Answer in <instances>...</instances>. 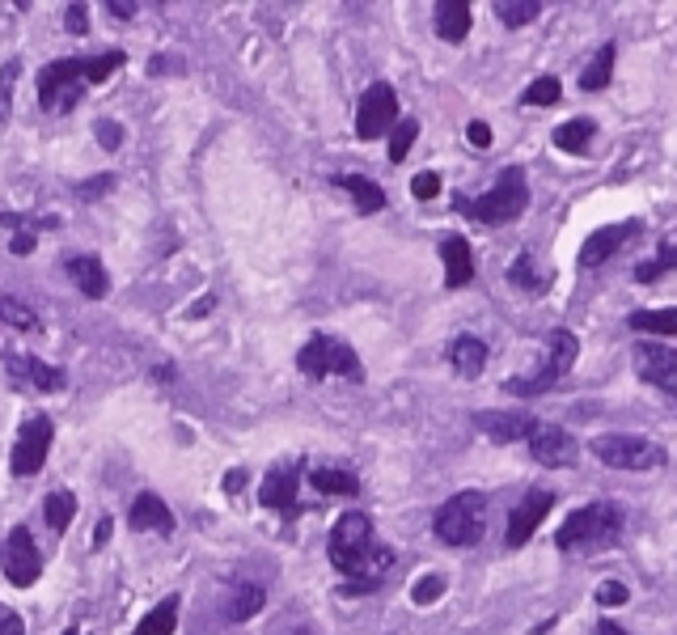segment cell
<instances>
[{
	"label": "cell",
	"mask_w": 677,
	"mask_h": 635,
	"mask_svg": "<svg viewBox=\"0 0 677 635\" xmlns=\"http://www.w3.org/2000/svg\"><path fill=\"white\" fill-rule=\"evenodd\" d=\"M394 123H398V94H394V85L373 81L360 94V107H356V136L378 140L394 132Z\"/></svg>",
	"instance_id": "9c48e42d"
},
{
	"label": "cell",
	"mask_w": 677,
	"mask_h": 635,
	"mask_svg": "<svg viewBox=\"0 0 677 635\" xmlns=\"http://www.w3.org/2000/svg\"><path fill=\"white\" fill-rule=\"evenodd\" d=\"M128 64L123 52H102V56H68L52 59L39 68V107L47 114H64L81 102L89 85H102L110 73H119Z\"/></svg>",
	"instance_id": "6da1fadb"
},
{
	"label": "cell",
	"mask_w": 677,
	"mask_h": 635,
	"mask_svg": "<svg viewBox=\"0 0 677 635\" xmlns=\"http://www.w3.org/2000/svg\"><path fill=\"white\" fill-rule=\"evenodd\" d=\"M415 136H419V123L415 119H398L394 123V132H390V162L398 166V162H406V153H411V144H415Z\"/></svg>",
	"instance_id": "8d00e7d4"
},
{
	"label": "cell",
	"mask_w": 677,
	"mask_h": 635,
	"mask_svg": "<svg viewBox=\"0 0 677 635\" xmlns=\"http://www.w3.org/2000/svg\"><path fill=\"white\" fill-rule=\"evenodd\" d=\"M555 508V492H546V488H529L521 504H516L513 513H509V529H504V547L509 551H521L534 534H538V525L546 522V513Z\"/></svg>",
	"instance_id": "4fadbf2b"
},
{
	"label": "cell",
	"mask_w": 677,
	"mask_h": 635,
	"mask_svg": "<svg viewBox=\"0 0 677 635\" xmlns=\"http://www.w3.org/2000/svg\"><path fill=\"white\" fill-rule=\"evenodd\" d=\"M466 140H470L474 149H488V144H491V128L483 123V119H474V123L466 128Z\"/></svg>",
	"instance_id": "bcb514c9"
},
{
	"label": "cell",
	"mask_w": 677,
	"mask_h": 635,
	"mask_svg": "<svg viewBox=\"0 0 677 635\" xmlns=\"http://www.w3.org/2000/svg\"><path fill=\"white\" fill-rule=\"evenodd\" d=\"M301 474H305V458H284L263 474L259 483V504L271 513H284V517H297V492H301Z\"/></svg>",
	"instance_id": "8fae6325"
},
{
	"label": "cell",
	"mask_w": 677,
	"mask_h": 635,
	"mask_svg": "<svg viewBox=\"0 0 677 635\" xmlns=\"http://www.w3.org/2000/svg\"><path fill=\"white\" fill-rule=\"evenodd\" d=\"M0 322L13 327V331H39V314L26 302L9 297V293H0Z\"/></svg>",
	"instance_id": "836d02e7"
},
{
	"label": "cell",
	"mask_w": 677,
	"mask_h": 635,
	"mask_svg": "<svg viewBox=\"0 0 677 635\" xmlns=\"http://www.w3.org/2000/svg\"><path fill=\"white\" fill-rule=\"evenodd\" d=\"M626 327L640 335H677V305L674 309H635Z\"/></svg>",
	"instance_id": "f546056e"
},
{
	"label": "cell",
	"mask_w": 677,
	"mask_h": 635,
	"mask_svg": "<svg viewBox=\"0 0 677 635\" xmlns=\"http://www.w3.org/2000/svg\"><path fill=\"white\" fill-rule=\"evenodd\" d=\"M576 357H580V339L559 327V331H550V339H546V357L538 360V369L525 373V377H509L504 390H509V394H521V398L546 394V390H555L571 369H576Z\"/></svg>",
	"instance_id": "8992f818"
},
{
	"label": "cell",
	"mask_w": 677,
	"mask_h": 635,
	"mask_svg": "<svg viewBox=\"0 0 677 635\" xmlns=\"http://www.w3.org/2000/svg\"><path fill=\"white\" fill-rule=\"evenodd\" d=\"M449 364L458 369L461 377H479V373L488 369V343L474 339V335H458V339L449 343Z\"/></svg>",
	"instance_id": "603a6c76"
},
{
	"label": "cell",
	"mask_w": 677,
	"mask_h": 635,
	"mask_svg": "<svg viewBox=\"0 0 677 635\" xmlns=\"http://www.w3.org/2000/svg\"><path fill=\"white\" fill-rule=\"evenodd\" d=\"M174 627H178V598H165L162 606H153L140 618L132 635H174Z\"/></svg>",
	"instance_id": "1f68e13d"
},
{
	"label": "cell",
	"mask_w": 677,
	"mask_h": 635,
	"mask_svg": "<svg viewBox=\"0 0 677 635\" xmlns=\"http://www.w3.org/2000/svg\"><path fill=\"white\" fill-rule=\"evenodd\" d=\"M13 254H18V259H26V254H34V233H13Z\"/></svg>",
	"instance_id": "7dc6e473"
},
{
	"label": "cell",
	"mask_w": 677,
	"mask_h": 635,
	"mask_svg": "<svg viewBox=\"0 0 677 635\" xmlns=\"http://www.w3.org/2000/svg\"><path fill=\"white\" fill-rule=\"evenodd\" d=\"M597 462H605V467L614 470H656L665 467L669 458H665V449L648 437H626V433H601L589 441Z\"/></svg>",
	"instance_id": "ba28073f"
},
{
	"label": "cell",
	"mask_w": 677,
	"mask_h": 635,
	"mask_svg": "<svg viewBox=\"0 0 677 635\" xmlns=\"http://www.w3.org/2000/svg\"><path fill=\"white\" fill-rule=\"evenodd\" d=\"M0 563H4L9 584H18V589H30L34 580L43 577V555H39V547H34L30 525H13V529H9V543H4Z\"/></svg>",
	"instance_id": "7c38bea8"
},
{
	"label": "cell",
	"mask_w": 677,
	"mask_h": 635,
	"mask_svg": "<svg viewBox=\"0 0 677 635\" xmlns=\"http://www.w3.org/2000/svg\"><path fill=\"white\" fill-rule=\"evenodd\" d=\"M64 272H68V280L81 288L89 302H102L110 293L107 267H102V259H94V254H68V259H64Z\"/></svg>",
	"instance_id": "d6986e66"
},
{
	"label": "cell",
	"mask_w": 677,
	"mask_h": 635,
	"mask_svg": "<svg viewBox=\"0 0 677 635\" xmlns=\"http://www.w3.org/2000/svg\"><path fill=\"white\" fill-rule=\"evenodd\" d=\"M18 73H22L18 59H4V64H0V128L13 119V89H18Z\"/></svg>",
	"instance_id": "d590c367"
},
{
	"label": "cell",
	"mask_w": 677,
	"mask_h": 635,
	"mask_svg": "<svg viewBox=\"0 0 677 635\" xmlns=\"http://www.w3.org/2000/svg\"><path fill=\"white\" fill-rule=\"evenodd\" d=\"M597 602L601 606H626L631 602V589H626L623 580H601L597 584Z\"/></svg>",
	"instance_id": "ab89813d"
},
{
	"label": "cell",
	"mask_w": 677,
	"mask_h": 635,
	"mask_svg": "<svg viewBox=\"0 0 677 635\" xmlns=\"http://www.w3.org/2000/svg\"><path fill=\"white\" fill-rule=\"evenodd\" d=\"M98 140H102V149H119L123 128H119V123H110V119H102V123H98Z\"/></svg>",
	"instance_id": "f6af8a7d"
},
{
	"label": "cell",
	"mask_w": 677,
	"mask_h": 635,
	"mask_svg": "<svg viewBox=\"0 0 677 635\" xmlns=\"http://www.w3.org/2000/svg\"><path fill=\"white\" fill-rule=\"evenodd\" d=\"M339 187L352 195V204L360 208V217H373V212L385 208V191H381L373 178H364V174H343Z\"/></svg>",
	"instance_id": "cb8c5ba5"
},
{
	"label": "cell",
	"mask_w": 677,
	"mask_h": 635,
	"mask_svg": "<svg viewBox=\"0 0 677 635\" xmlns=\"http://www.w3.org/2000/svg\"><path fill=\"white\" fill-rule=\"evenodd\" d=\"M626 513L623 504L614 500H597V504H585L576 508L568 522L555 529V547L559 551H605L623 538Z\"/></svg>",
	"instance_id": "3957f363"
},
{
	"label": "cell",
	"mask_w": 677,
	"mask_h": 635,
	"mask_svg": "<svg viewBox=\"0 0 677 635\" xmlns=\"http://www.w3.org/2000/svg\"><path fill=\"white\" fill-rule=\"evenodd\" d=\"M0 555H4V547H0Z\"/></svg>",
	"instance_id": "9f6ffc18"
},
{
	"label": "cell",
	"mask_w": 677,
	"mask_h": 635,
	"mask_svg": "<svg viewBox=\"0 0 677 635\" xmlns=\"http://www.w3.org/2000/svg\"><path fill=\"white\" fill-rule=\"evenodd\" d=\"M474 428L495 445L529 441V433L538 428V419L525 412H474Z\"/></svg>",
	"instance_id": "ac0fdd59"
},
{
	"label": "cell",
	"mask_w": 677,
	"mask_h": 635,
	"mask_svg": "<svg viewBox=\"0 0 677 635\" xmlns=\"http://www.w3.org/2000/svg\"><path fill=\"white\" fill-rule=\"evenodd\" d=\"M597 635H631V632L619 627V623H610V618H601V623H597Z\"/></svg>",
	"instance_id": "816d5d0a"
},
{
	"label": "cell",
	"mask_w": 677,
	"mask_h": 635,
	"mask_svg": "<svg viewBox=\"0 0 677 635\" xmlns=\"http://www.w3.org/2000/svg\"><path fill=\"white\" fill-rule=\"evenodd\" d=\"M55 424L43 412H34L18 428V441H13V458H9V470L13 474H39L47 467V449H52Z\"/></svg>",
	"instance_id": "30bf717a"
},
{
	"label": "cell",
	"mask_w": 677,
	"mask_h": 635,
	"mask_svg": "<svg viewBox=\"0 0 677 635\" xmlns=\"http://www.w3.org/2000/svg\"><path fill=\"white\" fill-rule=\"evenodd\" d=\"M212 305H217V302H212V297H204V302H199V305H195V309H190V318H204V314H208Z\"/></svg>",
	"instance_id": "f5cc1de1"
},
{
	"label": "cell",
	"mask_w": 677,
	"mask_h": 635,
	"mask_svg": "<svg viewBox=\"0 0 677 635\" xmlns=\"http://www.w3.org/2000/svg\"><path fill=\"white\" fill-rule=\"evenodd\" d=\"M59 635H89V632H81V627H68V632H59Z\"/></svg>",
	"instance_id": "db71d44e"
},
{
	"label": "cell",
	"mask_w": 677,
	"mask_h": 635,
	"mask_svg": "<svg viewBox=\"0 0 677 635\" xmlns=\"http://www.w3.org/2000/svg\"><path fill=\"white\" fill-rule=\"evenodd\" d=\"M445 593V577H419L415 580V589H411V598H415V606H433L436 598Z\"/></svg>",
	"instance_id": "f35d334b"
},
{
	"label": "cell",
	"mask_w": 677,
	"mask_h": 635,
	"mask_svg": "<svg viewBox=\"0 0 677 635\" xmlns=\"http://www.w3.org/2000/svg\"><path fill=\"white\" fill-rule=\"evenodd\" d=\"M107 9H110V13H114V18H123V22H128V18H132V13H135L132 0H107Z\"/></svg>",
	"instance_id": "681fc988"
},
{
	"label": "cell",
	"mask_w": 677,
	"mask_h": 635,
	"mask_svg": "<svg viewBox=\"0 0 677 635\" xmlns=\"http://www.w3.org/2000/svg\"><path fill=\"white\" fill-rule=\"evenodd\" d=\"M0 635H26V623H22L18 610L0 606Z\"/></svg>",
	"instance_id": "ee69618b"
},
{
	"label": "cell",
	"mask_w": 677,
	"mask_h": 635,
	"mask_svg": "<svg viewBox=\"0 0 677 635\" xmlns=\"http://www.w3.org/2000/svg\"><path fill=\"white\" fill-rule=\"evenodd\" d=\"M411 195H415V199H436V195H440V174H433V169L415 174V178H411Z\"/></svg>",
	"instance_id": "60d3db41"
},
{
	"label": "cell",
	"mask_w": 677,
	"mask_h": 635,
	"mask_svg": "<svg viewBox=\"0 0 677 635\" xmlns=\"http://www.w3.org/2000/svg\"><path fill=\"white\" fill-rule=\"evenodd\" d=\"M326 555L335 563V572L348 580H369L378 584L381 572L394 563V551L381 547L373 522L364 513H343L339 522L330 525V538H326Z\"/></svg>",
	"instance_id": "7a4b0ae2"
},
{
	"label": "cell",
	"mask_w": 677,
	"mask_h": 635,
	"mask_svg": "<svg viewBox=\"0 0 677 635\" xmlns=\"http://www.w3.org/2000/svg\"><path fill=\"white\" fill-rule=\"evenodd\" d=\"M529 458L534 462H542V467H576V458H580V445H576V437H571L568 428H559V424H546V419H538V428L529 433Z\"/></svg>",
	"instance_id": "5bb4252c"
},
{
	"label": "cell",
	"mask_w": 677,
	"mask_h": 635,
	"mask_svg": "<svg viewBox=\"0 0 677 635\" xmlns=\"http://www.w3.org/2000/svg\"><path fill=\"white\" fill-rule=\"evenodd\" d=\"M440 263H445V288H466L474 280V254L461 233L440 238Z\"/></svg>",
	"instance_id": "ffe728a7"
},
{
	"label": "cell",
	"mask_w": 677,
	"mask_h": 635,
	"mask_svg": "<svg viewBox=\"0 0 677 635\" xmlns=\"http://www.w3.org/2000/svg\"><path fill=\"white\" fill-rule=\"evenodd\" d=\"M433 18H436V34L445 39V43H461L466 34H470V4L466 0H440L433 9Z\"/></svg>",
	"instance_id": "7402d4cb"
},
{
	"label": "cell",
	"mask_w": 677,
	"mask_h": 635,
	"mask_svg": "<svg viewBox=\"0 0 677 635\" xmlns=\"http://www.w3.org/2000/svg\"><path fill=\"white\" fill-rule=\"evenodd\" d=\"M597 136V123L593 119H568V123H559L555 128V144L564 149V153H589V144Z\"/></svg>",
	"instance_id": "f1b7e54d"
},
{
	"label": "cell",
	"mask_w": 677,
	"mask_h": 635,
	"mask_svg": "<svg viewBox=\"0 0 677 635\" xmlns=\"http://www.w3.org/2000/svg\"><path fill=\"white\" fill-rule=\"evenodd\" d=\"M635 373L648 382V386L665 390V394H677V352L674 348H665V343H635Z\"/></svg>",
	"instance_id": "e0dca14e"
},
{
	"label": "cell",
	"mask_w": 677,
	"mask_h": 635,
	"mask_svg": "<svg viewBox=\"0 0 677 635\" xmlns=\"http://www.w3.org/2000/svg\"><path fill=\"white\" fill-rule=\"evenodd\" d=\"M614 59H619V47L614 43H601L597 47V56L589 59V68L580 73V89H589V94H601L610 77H614Z\"/></svg>",
	"instance_id": "83f0119b"
},
{
	"label": "cell",
	"mask_w": 677,
	"mask_h": 635,
	"mask_svg": "<svg viewBox=\"0 0 677 635\" xmlns=\"http://www.w3.org/2000/svg\"><path fill=\"white\" fill-rule=\"evenodd\" d=\"M267 602V593H263V584H238L233 593H229V602H225V618L229 623H250L259 610Z\"/></svg>",
	"instance_id": "d4e9b609"
},
{
	"label": "cell",
	"mask_w": 677,
	"mask_h": 635,
	"mask_svg": "<svg viewBox=\"0 0 677 635\" xmlns=\"http://www.w3.org/2000/svg\"><path fill=\"white\" fill-rule=\"evenodd\" d=\"M309 483H314V492H323V496H356V492H360V479H356L352 470H339V467L309 470Z\"/></svg>",
	"instance_id": "4316f807"
},
{
	"label": "cell",
	"mask_w": 677,
	"mask_h": 635,
	"mask_svg": "<svg viewBox=\"0 0 677 635\" xmlns=\"http://www.w3.org/2000/svg\"><path fill=\"white\" fill-rule=\"evenodd\" d=\"M110 187H114V174H98V178L81 183V187H77V195H81V199H102Z\"/></svg>",
	"instance_id": "b9f144b4"
},
{
	"label": "cell",
	"mask_w": 677,
	"mask_h": 635,
	"mask_svg": "<svg viewBox=\"0 0 677 635\" xmlns=\"http://www.w3.org/2000/svg\"><path fill=\"white\" fill-rule=\"evenodd\" d=\"M454 208H458L461 217H470V221L479 225H513L525 217V208H529V183H525V169L521 166H509L500 169V178H495V187L483 195H458L454 199Z\"/></svg>",
	"instance_id": "277c9868"
},
{
	"label": "cell",
	"mask_w": 677,
	"mask_h": 635,
	"mask_svg": "<svg viewBox=\"0 0 677 635\" xmlns=\"http://www.w3.org/2000/svg\"><path fill=\"white\" fill-rule=\"evenodd\" d=\"M220 488H225V492H229V496H238V492H242V488H245V470H229V474H225V483H220Z\"/></svg>",
	"instance_id": "c3c4849f"
},
{
	"label": "cell",
	"mask_w": 677,
	"mask_h": 635,
	"mask_svg": "<svg viewBox=\"0 0 677 635\" xmlns=\"http://www.w3.org/2000/svg\"><path fill=\"white\" fill-rule=\"evenodd\" d=\"M644 233V221H614V225H601L593 229L589 238H585V247H580V267H601L605 259H614L619 250L631 242V238H640Z\"/></svg>",
	"instance_id": "2e32d148"
},
{
	"label": "cell",
	"mask_w": 677,
	"mask_h": 635,
	"mask_svg": "<svg viewBox=\"0 0 677 635\" xmlns=\"http://www.w3.org/2000/svg\"><path fill=\"white\" fill-rule=\"evenodd\" d=\"M128 525L132 529H157L162 538L174 534V513L165 508V500L157 492H140L132 504V513H128Z\"/></svg>",
	"instance_id": "44dd1931"
},
{
	"label": "cell",
	"mask_w": 677,
	"mask_h": 635,
	"mask_svg": "<svg viewBox=\"0 0 677 635\" xmlns=\"http://www.w3.org/2000/svg\"><path fill=\"white\" fill-rule=\"evenodd\" d=\"M110 529H114V522H110V517H102V522H98V529H94V547H107Z\"/></svg>",
	"instance_id": "f907efd6"
},
{
	"label": "cell",
	"mask_w": 677,
	"mask_h": 635,
	"mask_svg": "<svg viewBox=\"0 0 677 635\" xmlns=\"http://www.w3.org/2000/svg\"><path fill=\"white\" fill-rule=\"evenodd\" d=\"M297 369L305 377L323 382V377H348V382H364V364L343 339L330 335H314L305 348L297 352Z\"/></svg>",
	"instance_id": "52a82bcc"
},
{
	"label": "cell",
	"mask_w": 677,
	"mask_h": 635,
	"mask_svg": "<svg viewBox=\"0 0 677 635\" xmlns=\"http://www.w3.org/2000/svg\"><path fill=\"white\" fill-rule=\"evenodd\" d=\"M559 98H564V85H559V77H538V81L521 94V102H525V107H555Z\"/></svg>",
	"instance_id": "74e56055"
},
{
	"label": "cell",
	"mask_w": 677,
	"mask_h": 635,
	"mask_svg": "<svg viewBox=\"0 0 677 635\" xmlns=\"http://www.w3.org/2000/svg\"><path fill=\"white\" fill-rule=\"evenodd\" d=\"M68 34H89V9L85 4H68Z\"/></svg>",
	"instance_id": "7bdbcfd3"
},
{
	"label": "cell",
	"mask_w": 677,
	"mask_h": 635,
	"mask_svg": "<svg viewBox=\"0 0 677 635\" xmlns=\"http://www.w3.org/2000/svg\"><path fill=\"white\" fill-rule=\"evenodd\" d=\"M433 534L445 547H474L488 534V496L483 492H458L449 496L433 517Z\"/></svg>",
	"instance_id": "5b68a950"
},
{
	"label": "cell",
	"mask_w": 677,
	"mask_h": 635,
	"mask_svg": "<svg viewBox=\"0 0 677 635\" xmlns=\"http://www.w3.org/2000/svg\"><path fill=\"white\" fill-rule=\"evenodd\" d=\"M297 635H309V632H305V627H301V632H297Z\"/></svg>",
	"instance_id": "11a10c76"
},
{
	"label": "cell",
	"mask_w": 677,
	"mask_h": 635,
	"mask_svg": "<svg viewBox=\"0 0 677 635\" xmlns=\"http://www.w3.org/2000/svg\"><path fill=\"white\" fill-rule=\"evenodd\" d=\"M509 284L521 288V293H534V297H542V293L550 288V276L538 272V263H534V254H529V250H521V254L513 259V267H509Z\"/></svg>",
	"instance_id": "484cf974"
},
{
	"label": "cell",
	"mask_w": 677,
	"mask_h": 635,
	"mask_svg": "<svg viewBox=\"0 0 677 635\" xmlns=\"http://www.w3.org/2000/svg\"><path fill=\"white\" fill-rule=\"evenodd\" d=\"M43 517H47V529H52L55 538L59 534H68V525H73V517H77V496L73 492H52L47 496V504H43Z\"/></svg>",
	"instance_id": "4dcf8cb0"
},
{
	"label": "cell",
	"mask_w": 677,
	"mask_h": 635,
	"mask_svg": "<svg viewBox=\"0 0 677 635\" xmlns=\"http://www.w3.org/2000/svg\"><path fill=\"white\" fill-rule=\"evenodd\" d=\"M542 13L538 0H495V18L504 22V26H525V22H534Z\"/></svg>",
	"instance_id": "e575fe53"
},
{
	"label": "cell",
	"mask_w": 677,
	"mask_h": 635,
	"mask_svg": "<svg viewBox=\"0 0 677 635\" xmlns=\"http://www.w3.org/2000/svg\"><path fill=\"white\" fill-rule=\"evenodd\" d=\"M669 272H677V247H669V242H665V247L656 250L652 259H644V263H640L631 276H635V284H656V280L669 276Z\"/></svg>",
	"instance_id": "d6a6232c"
},
{
	"label": "cell",
	"mask_w": 677,
	"mask_h": 635,
	"mask_svg": "<svg viewBox=\"0 0 677 635\" xmlns=\"http://www.w3.org/2000/svg\"><path fill=\"white\" fill-rule=\"evenodd\" d=\"M4 369H9V382L18 390H43V394H55V390L68 386L64 369L55 364H43L39 357H26V352H4Z\"/></svg>",
	"instance_id": "9a60e30c"
}]
</instances>
